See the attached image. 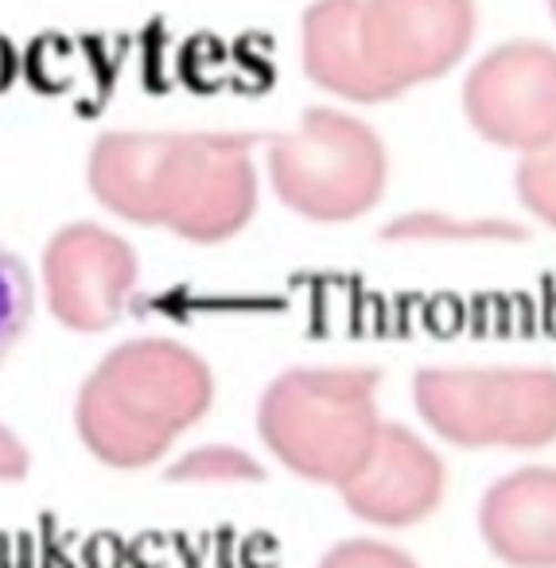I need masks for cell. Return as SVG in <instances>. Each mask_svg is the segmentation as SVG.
I'll return each mask as SVG.
<instances>
[{
    "label": "cell",
    "instance_id": "obj_1",
    "mask_svg": "<svg viewBox=\"0 0 556 568\" xmlns=\"http://www.w3.org/2000/svg\"><path fill=\"white\" fill-rule=\"evenodd\" d=\"M253 149L250 133H105L90 149L87 183L118 219L214 245L257 211Z\"/></svg>",
    "mask_w": 556,
    "mask_h": 568
},
{
    "label": "cell",
    "instance_id": "obj_2",
    "mask_svg": "<svg viewBox=\"0 0 556 568\" xmlns=\"http://www.w3.org/2000/svg\"><path fill=\"white\" fill-rule=\"evenodd\" d=\"M211 405V366L183 343L152 335L113 347L87 374L74 402V428L90 456L105 467L141 471L164 459Z\"/></svg>",
    "mask_w": 556,
    "mask_h": 568
},
{
    "label": "cell",
    "instance_id": "obj_3",
    "mask_svg": "<svg viewBox=\"0 0 556 568\" xmlns=\"http://www.w3.org/2000/svg\"><path fill=\"white\" fill-rule=\"evenodd\" d=\"M377 371L300 366L269 382L257 405L265 448L300 479L343 487L377 440Z\"/></svg>",
    "mask_w": 556,
    "mask_h": 568
},
{
    "label": "cell",
    "instance_id": "obj_4",
    "mask_svg": "<svg viewBox=\"0 0 556 568\" xmlns=\"http://www.w3.org/2000/svg\"><path fill=\"white\" fill-rule=\"evenodd\" d=\"M265 168L276 199L307 222H354L374 211L390 175L385 144L343 110H307L292 133L269 136Z\"/></svg>",
    "mask_w": 556,
    "mask_h": 568
},
{
    "label": "cell",
    "instance_id": "obj_5",
    "mask_svg": "<svg viewBox=\"0 0 556 568\" xmlns=\"http://www.w3.org/2000/svg\"><path fill=\"white\" fill-rule=\"evenodd\" d=\"M424 425L455 448H545L556 440V374L545 366H424Z\"/></svg>",
    "mask_w": 556,
    "mask_h": 568
},
{
    "label": "cell",
    "instance_id": "obj_6",
    "mask_svg": "<svg viewBox=\"0 0 556 568\" xmlns=\"http://www.w3.org/2000/svg\"><path fill=\"white\" fill-rule=\"evenodd\" d=\"M358 40L393 102L463 63L475 43V0H358Z\"/></svg>",
    "mask_w": 556,
    "mask_h": 568
},
{
    "label": "cell",
    "instance_id": "obj_7",
    "mask_svg": "<svg viewBox=\"0 0 556 568\" xmlns=\"http://www.w3.org/2000/svg\"><path fill=\"white\" fill-rule=\"evenodd\" d=\"M463 113L483 141L509 152H537L556 141V48L509 40L471 67Z\"/></svg>",
    "mask_w": 556,
    "mask_h": 568
},
{
    "label": "cell",
    "instance_id": "obj_8",
    "mask_svg": "<svg viewBox=\"0 0 556 568\" xmlns=\"http://www.w3.org/2000/svg\"><path fill=\"white\" fill-rule=\"evenodd\" d=\"M137 250L98 222H71L43 250L48 308L71 332H105L125 316L137 288Z\"/></svg>",
    "mask_w": 556,
    "mask_h": 568
},
{
    "label": "cell",
    "instance_id": "obj_9",
    "mask_svg": "<svg viewBox=\"0 0 556 568\" xmlns=\"http://www.w3.org/2000/svg\"><path fill=\"white\" fill-rule=\"evenodd\" d=\"M444 459L416 433L382 420L370 456L338 487L354 518L382 529H401L424 521L444 503Z\"/></svg>",
    "mask_w": 556,
    "mask_h": 568
},
{
    "label": "cell",
    "instance_id": "obj_10",
    "mask_svg": "<svg viewBox=\"0 0 556 568\" xmlns=\"http://www.w3.org/2000/svg\"><path fill=\"white\" fill-rule=\"evenodd\" d=\"M478 534L502 565L556 568V467H522L491 483Z\"/></svg>",
    "mask_w": 556,
    "mask_h": 568
},
{
    "label": "cell",
    "instance_id": "obj_11",
    "mask_svg": "<svg viewBox=\"0 0 556 568\" xmlns=\"http://www.w3.org/2000/svg\"><path fill=\"white\" fill-rule=\"evenodd\" d=\"M300 63L320 90L358 105L385 102L358 40V0H315L300 20Z\"/></svg>",
    "mask_w": 556,
    "mask_h": 568
},
{
    "label": "cell",
    "instance_id": "obj_12",
    "mask_svg": "<svg viewBox=\"0 0 556 568\" xmlns=\"http://www.w3.org/2000/svg\"><path fill=\"white\" fill-rule=\"evenodd\" d=\"M32 308H36L32 273H28L24 261L9 245L0 242V363L24 339L28 324H32Z\"/></svg>",
    "mask_w": 556,
    "mask_h": 568
},
{
    "label": "cell",
    "instance_id": "obj_13",
    "mask_svg": "<svg viewBox=\"0 0 556 568\" xmlns=\"http://www.w3.org/2000/svg\"><path fill=\"white\" fill-rule=\"evenodd\" d=\"M172 483H257L265 479L261 464L250 452L234 448V444H203V448L180 456L168 467Z\"/></svg>",
    "mask_w": 556,
    "mask_h": 568
},
{
    "label": "cell",
    "instance_id": "obj_14",
    "mask_svg": "<svg viewBox=\"0 0 556 568\" xmlns=\"http://www.w3.org/2000/svg\"><path fill=\"white\" fill-rule=\"evenodd\" d=\"M514 183L525 211L548 230H556V141L537 152H525Z\"/></svg>",
    "mask_w": 556,
    "mask_h": 568
},
{
    "label": "cell",
    "instance_id": "obj_15",
    "mask_svg": "<svg viewBox=\"0 0 556 568\" xmlns=\"http://www.w3.org/2000/svg\"><path fill=\"white\" fill-rule=\"evenodd\" d=\"M390 237H517L514 226L506 222H463V219H444V214H408V219H397L390 230Z\"/></svg>",
    "mask_w": 556,
    "mask_h": 568
},
{
    "label": "cell",
    "instance_id": "obj_16",
    "mask_svg": "<svg viewBox=\"0 0 556 568\" xmlns=\"http://www.w3.org/2000/svg\"><path fill=\"white\" fill-rule=\"evenodd\" d=\"M320 568H421L405 549L377 537H351L338 541L335 549H327V557L320 560Z\"/></svg>",
    "mask_w": 556,
    "mask_h": 568
},
{
    "label": "cell",
    "instance_id": "obj_17",
    "mask_svg": "<svg viewBox=\"0 0 556 568\" xmlns=\"http://www.w3.org/2000/svg\"><path fill=\"white\" fill-rule=\"evenodd\" d=\"M28 467H32V456H28L24 440L9 425H0V483H20Z\"/></svg>",
    "mask_w": 556,
    "mask_h": 568
},
{
    "label": "cell",
    "instance_id": "obj_18",
    "mask_svg": "<svg viewBox=\"0 0 556 568\" xmlns=\"http://www.w3.org/2000/svg\"><path fill=\"white\" fill-rule=\"evenodd\" d=\"M548 12H553V20H556V0H548Z\"/></svg>",
    "mask_w": 556,
    "mask_h": 568
}]
</instances>
